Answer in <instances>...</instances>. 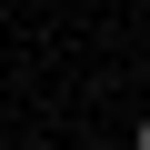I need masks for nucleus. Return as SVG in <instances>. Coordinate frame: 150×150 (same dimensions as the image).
Listing matches in <instances>:
<instances>
[{
    "mask_svg": "<svg viewBox=\"0 0 150 150\" xmlns=\"http://www.w3.org/2000/svg\"><path fill=\"white\" fill-rule=\"evenodd\" d=\"M130 150H150V120H140V130H130Z\"/></svg>",
    "mask_w": 150,
    "mask_h": 150,
    "instance_id": "obj_1",
    "label": "nucleus"
}]
</instances>
